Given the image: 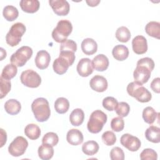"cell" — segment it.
<instances>
[{
	"mask_svg": "<svg viewBox=\"0 0 160 160\" xmlns=\"http://www.w3.org/2000/svg\"><path fill=\"white\" fill-rule=\"evenodd\" d=\"M154 62L150 58L140 59L133 72L135 81L143 84L146 83L151 77V72L154 69Z\"/></svg>",
	"mask_w": 160,
	"mask_h": 160,
	"instance_id": "6da1fadb",
	"label": "cell"
},
{
	"mask_svg": "<svg viewBox=\"0 0 160 160\" xmlns=\"http://www.w3.org/2000/svg\"><path fill=\"white\" fill-rule=\"evenodd\" d=\"M31 109L36 119L39 122H44L50 117L49 104L48 100L44 98H38L34 100Z\"/></svg>",
	"mask_w": 160,
	"mask_h": 160,
	"instance_id": "7a4b0ae2",
	"label": "cell"
},
{
	"mask_svg": "<svg viewBox=\"0 0 160 160\" xmlns=\"http://www.w3.org/2000/svg\"><path fill=\"white\" fill-rule=\"evenodd\" d=\"M127 92L131 96L141 102H148L152 98L151 93L142 84L136 82H131L127 86Z\"/></svg>",
	"mask_w": 160,
	"mask_h": 160,
	"instance_id": "3957f363",
	"label": "cell"
},
{
	"mask_svg": "<svg viewBox=\"0 0 160 160\" xmlns=\"http://www.w3.org/2000/svg\"><path fill=\"white\" fill-rule=\"evenodd\" d=\"M72 31L71 22L67 19L60 20L52 32V37L57 42H63Z\"/></svg>",
	"mask_w": 160,
	"mask_h": 160,
	"instance_id": "277c9868",
	"label": "cell"
},
{
	"mask_svg": "<svg viewBox=\"0 0 160 160\" xmlns=\"http://www.w3.org/2000/svg\"><path fill=\"white\" fill-rule=\"evenodd\" d=\"M107 115L101 110L93 111L87 124L88 131L93 134L99 132L107 121Z\"/></svg>",
	"mask_w": 160,
	"mask_h": 160,
	"instance_id": "5b68a950",
	"label": "cell"
},
{
	"mask_svg": "<svg viewBox=\"0 0 160 160\" xmlns=\"http://www.w3.org/2000/svg\"><path fill=\"white\" fill-rule=\"evenodd\" d=\"M26 32V26L22 22H16L10 28L6 36V41L11 47L17 46L21 41V37Z\"/></svg>",
	"mask_w": 160,
	"mask_h": 160,
	"instance_id": "8992f818",
	"label": "cell"
},
{
	"mask_svg": "<svg viewBox=\"0 0 160 160\" xmlns=\"http://www.w3.org/2000/svg\"><path fill=\"white\" fill-rule=\"evenodd\" d=\"M32 55V49L28 46H24L19 48L14 52L11 58L10 61L12 64L18 67H22L27 62Z\"/></svg>",
	"mask_w": 160,
	"mask_h": 160,
	"instance_id": "52a82bcc",
	"label": "cell"
},
{
	"mask_svg": "<svg viewBox=\"0 0 160 160\" xmlns=\"http://www.w3.org/2000/svg\"><path fill=\"white\" fill-rule=\"evenodd\" d=\"M20 80L22 84L31 88H38L41 83V76L32 69H27L22 72Z\"/></svg>",
	"mask_w": 160,
	"mask_h": 160,
	"instance_id": "ba28073f",
	"label": "cell"
},
{
	"mask_svg": "<svg viewBox=\"0 0 160 160\" xmlns=\"http://www.w3.org/2000/svg\"><path fill=\"white\" fill-rule=\"evenodd\" d=\"M28 146V141L22 136H18L9 144L8 152L14 157H19L24 154Z\"/></svg>",
	"mask_w": 160,
	"mask_h": 160,
	"instance_id": "9c48e42d",
	"label": "cell"
},
{
	"mask_svg": "<svg viewBox=\"0 0 160 160\" xmlns=\"http://www.w3.org/2000/svg\"><path fill=\"white\" fill-rule=\"evenodd\" d=\"M121 144L129 151H137L141 147V142L138 138L130 134H124L120 138Z\"/></svg>",
	"mask_w": 160,
	"mask_h": 160,
	"instance_id": "30bf717a",
	"label": "cell"
},
{
	"mask_svg": "<svg viewBox=\"0 0 160 160\" xmlns=\"http://www.w3.org/2000/svg\"><path fill=\"white\" fill-rule=\"evenodd\" d=\"M49 5L54 12L58 16H66L70 9V5L66 0H49Z\"/></svg>",
	"mask_w": 160,
	"mask_h": 160,
	"instance_id": "8fae6325",
	"label": "cell"
},
{
	"mask_svg": "<svg viewBox=\"0 0 160 160\" xmlns=\"http://www.w3.org/2000/svg\"><path fill=\"white\" fill-rule=\"evenodd\" d=\"M77 71L82 77H88L93 72L92 61L89 58H82L77 65Z\"/></svg>",
	"mask_w": 160,
	"mask_h": 160,
	"instance_id": "7c38bea8",
	"label": "cell"
},
{
	"mask_svg": "<svg viewBox=\"0 0 160 160\" xmlns=\"http://www.w3.org/2000/svg\"><path fill=\"white\" fill-rule=\"evenodd\" d=\"M89 85L92 90L102 92L107 89L108 84L104 77L100 75H96L90 80Z\"/></svg>",
	"mask_w": 160,
	"mask_h": 160,
	"instance_id": "4fadbf2b",
	"label": "cell"
},
{
	"mask_svg": "<svg viewBox=\"0 0 160 160\" xmlns=\"http://www.w3.org/2000/svg\"><path fill=\"white\" fill-rule=\"evenodd\" d=\"M133 51L137 54H142L148 50V43L146 39L141 35L137 36L132 41Z\"/></svg>",
	"mask_w": 160,
	"mask_h": 160,
	"instance_id": "5bb4252c",
	"label": "cell"
},
{
	"mask_svg": "<svg viewBox=\"0 0 160 160\" xmlns=\"http://www.w3.org/2000/svg\"><path fill=\"white\" fill-rule=\"evenodd\" d=\"M51 56L49 52L45 50H41L38 52L35 58V64L39 69H46L49 64Z\"/></svg>",
	"mask_w": 160,
	"mask_h": 160,
	"instance_id": "9a60e30c",
	"label": "cell"
},
{
	"mask_svg": "<svg viewBox=\"0 0 160 160\" xmlns=\"http://www.w3.org/2000/svg\"><path fill=\"white\" fill-rule=\"evenodd\" d=\"M71 66V64L68 59L59 56L54 61L52 68L56 74L61 75L64 74L67 71L68 68Z\"/></svg>",
	"mask_w": 160,
	"mask_h": 160,
	"instance_id": "2e32d148",
	"label": "cell"
},
{
	"mask_svg": "<svg viewBox=\"0 0 160 160\" xmlns=\"http://www.w3.org/2000/svg\"><path fill=\"white\" fill-rule=\"evenodd\" d=\"M93 68L98 71H104L106 70L109 66V59L104 54H98L95 56L92 61Z\"/></svg>",
	"mask_w": 160,
	"mask_h": 160,
	"instance_id": "e0dca14e",
	"label": "cell"
},
{
	"mask_svg": "<svg viewBox=\"0 0 160 160\" xmlns=\"http://www.w3.org/2000/svg\"><path fill=\"white\" fill-rule=\"evenodd\" d=\"M83 135L81 131L77 129H70L66 135V140L71 145L78 146L83 141Z\"/></svg>",
	"mask_w": 160,
	"mask_h": 160,
	"instance_id": "ac0fdd59",
	"label": "cell"
},
{
	"mask_svg": "<svg viewBox=\"0 0 160 160\" xmlns=\"http://www.w3.org/2000/svg\"><path fill=\"white\" fill-rule=\"evenodd\" d=\"M19 5L23 11L28 13H34L38 11L40 3L38 0H21Z\"/></svg>",
	"mask_w": 160,
	"mask_h": 160,
	"instance_id": "d6986e66",
	"label": "cell"
},
{
	"mask_svg": "<svg viewBox=\"0 0 160 160\" xmlns=\"http://www.w3.org/2000/svg\"><path fill=\"white\" fill-rule=\"evenodd\" d=\"M81 49L86 55H92L96 52L98 44L92 38H86L81 42Z\"/></svg>",
	"mask_w": 160,
	"mask_h": 160,
	"instance_id": "ffe728a7",
	"label": "cell"
},
{
	"mask_svg": "<svg viewBox=\"0 0 160 160\" xmlns=\"http://www.w3.org/2000/svg\"><path fill=\"white\" fill-rule=\"evenodd\" d=\"M112 54L115 59L122 61L128 58L129 56V49L124 45H116L112 49Z\"/></svg>",
	"mask_w": 160,
	"mask_h": 160,
	"instance_id": "44dd1931",
	"label": "cell"
},
{
	"mask_svg": "<svg viewBox=\"0 0 160 160\" xmlns=\"http://www.w3.org/2000/svg\"><path fill=\"white\" fill-rule=\"evenodd\" d=\"M145 137L150 142L159 143L160 142V128L155 126H150L146 130Z\"/></svg>",
	"mask_w": 160,
	"mask_h": 160,
	"instance_id": "7402d4cb",
	"label": "cell"
},
{
	"mask_svg": "<svg viewBox=\"0 0 160 160\" xmlns=\"http://www.w3.org/2000/svg\"><path fill=\"white\" fill-rule=\"evenodd\" d=\"M4 109L6 112L10 115H16L20 112L21 105L18 100L11 99L5 102Z\"/></svg>",
	"mask_w": 160,
	"mask_h": 160,
	"instance_id": "603a6c76",
	"label": "cell"
},
{
	"mask_svg": "<svg viewBox=\"0 0 160 160\" xmlns=\"http://www.w3.org/2000/svg\"><path fill=\"white\" fill-rule=\"evenodd\" d=\"M53 146L48 144L42 143L38 148V152L40 159L42 160H48L52 158L54 154Z\"/></svg>",
	"mask_w": 160,
	"mask_h": 160,
	"instance_id": "cb8c5ba5",
	"label": "cell"
},
{
	"mask_svg": "<svg viewBox=\"0 0 160 160\" xmlns=\"http://www.w3.org/2000/svg\"><path fill=\"white\" fill-rule=\"evenodd\" d=\"M84 111L80 108L74 109L69 116L70 122L74 126H79L81 124H82V123L84 121Z\"/></svg>",
	"mask_w": 160,
	"mask_h": 160,
	"instance_id": "d4e9b609",
	"label": "cell"
},
{
	"mask_svg": "<svg viewBox=\"0 0 160 160\" xmlns=\"http://www.w3.org/2000/svg\"><path fill=\"white\" fill-rule=\"evenodd\" d=\"M41 129L36 124H29L24 128L25 135L31 140H36L41 136Z\"/></svg>",
	"mask_w": 160,
	"mask_h": 160,
	"instance_id": "484cf974",
	"label": "cell"
},
{
	"mask_svg": "<svg viewBox=\"0 0 160 160\" xmlns=\"http://www.w3.org/2000/svg\"><path fill=\"white\" fill-rule=\"evenodd\" d=\"M146 32L150 36L156 39L160 38V23L156 21H150L145 26Z\"/></svg>",
	"mask_w": 160,
	"mask_h": 160,
	"instance_id": "4316f807",
	"label": "cell"
},
{
	"mask_svg": "<svg viewBox=\"0 0 160 160\" xmlns=\"http://www.w3.org/2000/svg\"><path fill=\"white\" fill-rule=\"evenodd\" d=\"M99 149V144L95 141H89L82 146V152L88 156H92L96 154Z\"/></svg>",
	"mask_w": 160,
	"mask_h": 160,
	"instance_id": "83f0119b",
	"label": "cell"
},
{
	"mask_svg": "<svg viewBox=\"0 0 160 160\" xmlns=\"http://www.w3.org/2000/svg\"><path fill=\"white\" fill-rule=\"evenodd\" d=\"M69 108V101L63 97L58 98L54 102V108L56 111L59 114L66 113Z\"/></svg>",
	"mask_w": 160,
	"mask_h": 160,
	"instance_id": "f1b7e54d",
	"label": "cell"
},
{
	"mask_svg": "<svg viewBox=\"0 0 160 160\" xmlns=\"http://www.w3.org/2000/svg\"><path fill=\"white\" fill-rule=\"evenodd\" d=\"M2 14L4 18L7 21H13L18 17L19 11L16 7L11 5H8L4 8Z\"/></svg>",
	"mask_w": 160,
	"mask_h": 160,
	"instance_id": "f546056e",
	"label": "cell"
},
{
	"mask_svg": "<svg viewBox=\"0 0 160 160\" xmlns=\"http://www.w3.org/2000/svg\"><path fill=\"white\" fill-rule=\"evenodd\" d=\"M158 114L152 107L148 106L145 108L142 111V118L146 123L152 124L155 121Z\"/></svg>",
	"mask_w": 160,
	"mask_h": 160,
	"instance_id": "4dcf8cb0",
	"label": "cell"
},
{
	"mask_svg": "<svg viewBox=\"0 0 160 160\" xmlns=\"http://www.w3.org/2000/svg\"><path fill=\"white\" fill-rule=\"evenodd\" d=\"M116 38L120 42H126L131 38L130 31L125 26H121L116 30Z\"/></svg>",
	"mask_w": 160,
	"mask_h": 160,
	"instance_id": "1f68e13d",
	"label": "cell"
},
{
	"mask_svg": "<svg viewBox=\"0 0 160 160\" xmlns=\"http://www.w3.org/2000/svg\"><path fill=\"white\" fill-rule=\"evenodd\" d=\"M17 72V66L13 64H8L3 68L1 76L4 79L10 80L16 75Z\"/></svg>",
	"mask_w": 160,
	"mask_h": 160,
	"instance_id": "d6a6232c",
	"label": "cell"
},
{
	"mask_svg": "<svg viewBox=\"0 0 160 160\" xmlns=\"http://www.w3.org/2000/svg\"><path fill=\"white\" fill-rule=\"evenodd\" d=\"M0 98L2 99L10 91L11 88V83L10 80L0 78Z\"/></svg>",
	"mask_w": 160,
	"mask_h": 160,
	"instance_id": "836d02e7",
	"label": "cell"
},
{
	"mask_svg": "<svg viewBox=\"0 0 160 160\" xmlns=\"http://www.w3.org/2000/svg\"><path fill=\"white\" fill-rule=\"evenodd\" d=\"M59 141V138L56 133L53 132H47L42 139V142L48 144L52 146L57 145Z\"/></svg>",
	"mask_w": 160,
	"mask_h": 160,
	"instance_id": "e575fe53",
	"label": "cell"
},
{
	"mask_svg": "<svg viewBox=\"0 0 160 160\" xmlns=\"http://www.w3.org/2000/svg\"><path fill=\"white\" fill-rule=\"evenodd\" d=\"M114 110L116 114L119 117L124 118L128 115L130 111V106L126 102H118Z\"/></svg>",
	"mask_w": 160,
	"mask_h": 160,
	"instance_id": "d590c367",
	"label": "cell"
},
{
	"mask_svg": "<svg viewBox=\"0 0 160 160\" xmlns=\"http://www.w3.org/2000/svg\"><path fill=\"white\" fill-rule=\"evenodd\" d=\"M118 102L116 99L113 97L108 96L105 98L102 101V106L108 111H112L115 109Z\"/></svg>",
	"mask_w": 160,
	"mask_h": 160,
	"instance_id": "8d00e7d4",
	"label": "cell"
},
{
	"mask_svg": "<svg viewBox=\"0 0 160 160\" xmlns=\"http://www.w3.org/2000/svg\"><path fill=\"white\" fill-rule=\"evenodd\" d=\"M102 140L106 146H112L114 144L116 141V137L115 134L110 131L104 132L102 134Z\"/></svg>",
	"mask_w": 160,
	"mask_h": 160,
	"instance_id": "74e56055",
	"label": "cell"
},
{
	"mask_svg": "<svg viewBox=\"0 0 160 160\" xmlns=\"http://www.w3.org/2000/svg\"><path fill=\"white\" fill-rule=\"evenodd\" d=\"M111 128L115 132H120L124 128V122L121 117L114 118L111 122Z\"/></svg>",
	"mask_w": 160,
	"mask_h": 160,
	"instance_id": "f35d334b",
	"label": "cell"
},
{
	"mask_svg": "<svg viewBox=\"0 0 160 160\" xmlns=\"http://www.w3.org/2000/svg\"><path fill=\"white\" fill-rule=\"evenodd\" d=\"M140 159L142 160H156L158 159V154L152 149L146 148L140 154Z\"/></svg>",
	"mask_w": 160,
	"mask_h": 160,
	"instance_id": "ab89813d",
	"label": "cell"
},
{
	"mask_svg": "<svg viewBox=\"0 0 160 160\" xmlns=\"http://www.w3.org/2000/svg\"><path fill=\"white\" fill-rule=\"evenodd\" d=\"M77 50V44L75 41L71 39H67L62 42L60 46V51H70L75 52Z\"/></svg>",
	"mask_w": 160,
	"mask_h": 160,
	"instance_id": "60d3db41",
	"label": "cell"
},
{
	"mask_svg": "<svg viewBox=\"0 0 160 160\" xmlns=\"http://www.w3.org/2000/svg\"><path fill=\"white\" fill-rule=\"evenodd\" d=\"M110 158L112 160H123L124 153L119 147H114L110 151Z\"/></svg>",
	"mask_w": 160,
	"mask_h": 160,
	"instance_id": "b9f144b4",
	"label": "cell"
},
{
	"mask_svg": "<svg viewBox=\"0 0 160 160\" xmlns=\"http://www.w3.org/2000/svg\"><path fill=\"white\" fill-rule=\"evenodd\" d=\"M159 85H160V79L159 78H156L154 79L151 82V88L156 93H159L160 92Z\"/></svg>",
	"mask_w": 160,
	"mask_h": 160,
	"instance_id": "7bdbcfd3",
	"label": "cell"
},
{
	"mask_svg": "<svg viewBox=\"0 0 160 160\" xmlns=\"http://www.w3.org/2000/svg\"><path fill=\"white\" fill-rule=\"evenodd\" d=\"M1 131V146L0 147L2 148L4 144H6V140H7V134L6 132L5 131H4L3 129H0Z\"/></svg>",
	"mask_w": 160,
	"mask_h": 160,
	"instance_id": "ee69618b",
	"label": "cell"
},
{
	"mask_svg": "<svg viewBox=\"0 0 160 160\" xmlns=\"http://www.w3.org/2000/svg\"><path fill=\"white\" fill-rule=\"evenodd\" d=\"M100 2V1H94V0H91V1H86V3L88 4V6L91 7H94L98 5V4Z\"/></svg>",
	"mask_w": 160,
	"mask_h": 160,
	"instance_id": "f6af8a7d",
	"label": "cell"
},
{
	"mask_svg": "<svg viewBox=\"0 0 160 160\" xmlns=\"http://www.w3.org/2000/svg\"><path fill=\"white\" fill-rule=\"evenodd\" d=\"M1 60H2L6 56V51L2 48H1Z\"/></svg>",
	"mask_w": 160,
	"mask_h": 160,
	"instance_id": "bcb514c9",
	"label": "cell"
}]
</instances>
